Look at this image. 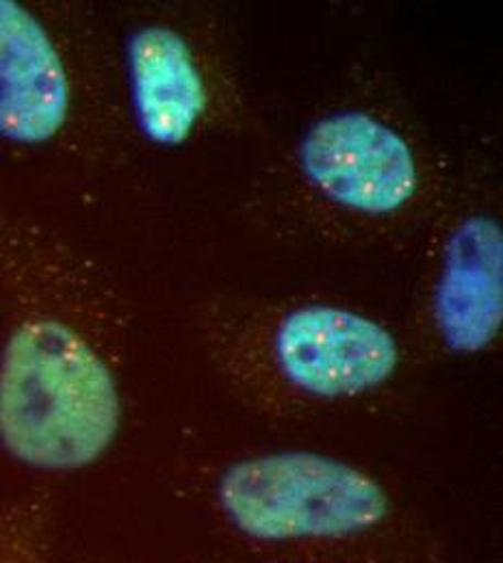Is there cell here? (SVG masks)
<instances>
[{
	"mask_svg": "<svg viewBox=\"0 0 503 563\" xmlns=\"http://www.w3.org/2000/svg\"><path fill=\"white\" fill-rule=\"evenodd\" d=\"M0 451L68 477L118 444L127 317L105 274L31 214L0 209Z\"/></svg>",
	"mask_w": 503,
	"mask_h": 563,
	"instance_id": "6da1fadb",
	"label": "cell"
},
{
	"mask_svg": "<svg viewBox=\"0 0 503 563\" xmlns=\"http://www.w3.org/2000/svg\"><path fill=\"white\" fill-rule=\"evenodd\" d=\"M189 494L219 549L256 563H451L426 514L386 475L281 446L214 460Z\"/></svg>",
	"mask_w": 503,
	"mask_h": 563,
	"instance_id": "7a4b0ae2",
	"label": "cell"
},
{
	"mask_svg": "<svg viewBox=\"0 0 503 563\" xmlns=\"http://www.w3.org/2000/svg\"><path fill=\"white\" fill-rule=\"evenodd\" d=\"M200 341L226 390L274 421H317L380 404L417 355L380 317L330 299L223 303Z\"/></svg>",
	"mask_w": 503,
	"mask_h": 563,
	"instance_id": "3957f363",
	"label": "cell"
},
{
	"mask_svg": "<svg viewBox=\"0 0 503 563\" xmlns=\"http://www.w3.org/2000/svg\"><path fill=\"white\" fill-rule=\"evenodd\" d=\"M297 196L346 234H393L426 211L436 163L402 120L373 104L315 118L291 154Z\"/></svg>",
	"mask_w": 503,
	"mask_h": 563,
	"instance_id": "277c9868",
	"label": "cell"
},
{
	"mask_svg": "<svg viewBox=\"0 0 503 563\" xmlns=\"http://www.w3.org/2000/svg\"><path fill=\"white\" fill-rule=\"evenodd\" d=\"M503 328V225L486 205H469L442 228L417 314V355L473 360Z\"/></svg>",
	"mask_w": 503,
	"mask_h": 563,
	"instance_id": "5b68a950",
	"label": "cell"
},
{
	"mask_svg": "<svg viewBox=\"0 0 503 563\" xmlns=\"http://www.w3.org/2000/svg\"><path fill=\"white\" fill-rule=\"evenodd\" d=\"M133 122L150 145L181 150L209 133L230 98L214 42L192 26L150 20L124 44Z\"/></svg>",
	"mask_w": 503,
	"mask_h": 563,
	"instance_id": "8992f818",
	"label": "cell"
},
{
	"mask_svg": "<svg viewBox=\"0 0 503 563\" xmlns=\"http://www.w3.org/2000/svg\"><path fill=\"white\" fill-rule=\"evenodd\" d=\"M80 78L68 44L35 9L0 0V140L64 147L78 131Z\"/></svg>",
	"mask_w": 503,
	"mask_h": 563,
	"instance_id": "52a82bcc",
	"label": "cell"
},
{
	"mask_svg": "<svg viewBox=\"0 0 503 563\" xmlns=\"http://www.w3.org/2000/svg\"><path fill=\"white\" fill-rule=\"evenodd\" d=\"M0 563H59L57 503L35 486L0 505Z\"/></svg>",
	"mask_w": 503,
	"mask_h": 563,
	"instance_id": "ba28073f",
	"label": "cell"
},
{
	"mask_svg": "<svg viewBox=\"0 0 503 563\" xmlns=\"http://www.w3.org/2000/svg\"><path fill=\"white\" fill-rule=\"evenodd\" d=\"M183 563H256L252 562V560H245V558H239V555H234V553H228V551H223V549H219L216 547L214 551H207V553H198V555H194V558H189V560H185Z\"/></svg>",
	"mask_w": 503,
	"mask_h": 563,
	"instance_id": "9c48e42d",
	"label": "cell"
}]
</instances>
